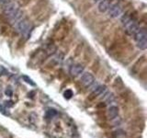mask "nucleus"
<instances>
[{"instance_id": "nucleus-8", "label": "nucleus", "mask_w": 147, "mask_h": 138, "mask_svg": "<svg viewBox=\"0 0 147 138\" xmlns=\"http://www.w3.org/2000/svg\"><path fill=\"white\" fill-rule=\"evenodd\" d=\"M91 89H92V93H93L95 96H100V95H103L106 93L107 91V87L104 85H96V83L91 87Z\"/></svg>"}, {"instance_id": "nucleus-6", "label": "nucleus", "mask_w": 147, "mask_h": 138, "mask_svg": "<svg viewBox=\"0 0 147 138\" xmlns=\"http://www.w3.org/2000/svg\"><path fill=\"white\" fill-rule=\"evenodd\" d=\"M81 83L86 87H91L96 83V80L91 73H83L81 75Z\"/></svg>"}, {"instance_id": "nucleus-9", "label": "nucleus", "mask_w": 147, "mask_h": 138, "mask_svg": "<svg viewBox=\"0 0 147 138\" xmlns=\"http://www.w3.org/2000/svg\"><path fill=\"white\" fill-rule=\"evenodd\" d=\"M111 5V0H101L98 6V10L100 13H105L109 10V8Z\"/></svg>"}, {"instance_id": "nucleus-1", "label": "nucleus", "mask_w": 147, "mask_h": 138, "mask_svg": "<svg viewBox=\"0 0 147 138\" xmlns=\"http://www.w3.org/2000/svg\"><path fill=\"white\" fill-rule=\"evenodd\" d=\"M4 13L8 18V20L13 23H17L22 18L21 11L16 3L7 2L4 6Z\"/></svg>"}, {"instance_id": "nucleus-14", "label": "nucleus", "mask_w": 147, "mask_h": 138, "mask_svg": "<svg viewBox=\"0 0 147 138\" xmlns=\"http://www.w3.org/2000/svg\"><path fill=\"white\" fill-rule=\"evenodd\" d=\"M6 94H7V96H11V95H12V90H11L10 89H7V90H6Z\"/></svg>"}, {"instance_id": "nucleus-2", "label": "nucleus", "mask_w": 147, "mask_h": 138, "mask_svg": "<svg viewBox=\"0 0 147 138\" xmlns=\"http://www.w3.org/2000/svg\"><path fill=\"white\" fill-rule=\"evenodd\" d=\"M121 23L128 33L131 35H134L136 32L140 30L138 25L136 24V22L128 15H124L121 18Z\"/></svg>"}, {"instance_id": "nucleus-12", "label": "nucleus", "mask_w": 147, "mask_h": 138, "mask_svg": "<svg viewBox=\"0 0 147 138\" xmlns=\"http://www.w3.org/2000/svg\"><path fill=\"white\" fill-rule=\"evenodd\" d=\"M23 78H24V80H26V82L28 83V84H30L31 86H35V83H34V82H32V80L30 79V78L27 77L26 76H23Z\"/></svg>"}, {"instance_id": "nucleus-16", "label": "nucleus", "mask_w": 147, "mask_h": 138, "mask_svg": "<svg viewBox=\"0 0 147 138\" xmlns=\"http://www.w3.org/2000/svg\"><path fill=\"white\" fill-rule=\"evenodd\" d=\"M94 1H95V2H96V1H99V0H94Z\"/></svg>"}, {"instance_id": "nucleus-7", "label": "nucleus", "mask_w": 147, "mask_h": 138, "mask_svg": "<svg viewBox=\"0 0 147 138\" xmlns=\"http://www.w3.org/2000/svg\"><path fill=\"white\" fill-rule=\"evenodd\" d=\"M84 70H85V68H84V66H82V64H75L70 67V69H69V73H70V75L72 76L76 77V76H81L82 74L84 73Z\"/></svg>"}, {"instance_id": "nucleus-10", "label": "nucleus", "mask_w": 147, "mask_h": 138, "mask_svg": "<svg viewBox=\"0 0 147 138\" xmlns=\"http://www.w3.org/2000/svg\"><path fill=\"white\" fill-rule=\"evenodd\" d=\"M118 114H119V109L117 106L115 105L110 106L108 110V115L109 119H116L118 117Z\"/></svg>"}, {"instance_id": "nucleus-3", "label": "nucleus", "mask_w": 147, "mask_h": 138, "mask_svg": "<svg viewBox=\"0 0 147 138\" xmlns=\"http://www.w3.org/2000/svg\"><path fill=\"white\" fill-rule=\"evenodd\" d=\"M16 28H17L18 31L20 32L22 36L26 37V38L29 37V35L30 34L31 25L29 21L25 20V18H21L20 20L16 23Z\"/></svg>"}, {"instance_id": "nucleus-5", "label": "nucleus", "mask_w": 147, "mask_h": 138, "mask_svg": "<svg viewBox=\"0 0 147 138\" xmlns=\"http://www.w3.org/2000/svg\"><path fill=\"white\" fill-rule=\"evenodd\" d=\"M109 16L110 18H119V16L121 15L122 12H123V8L121 7V5H119L118 3H115V4H111L110 7L109 8Z\"/></svg>"}, {"instance_id": "nucleus-15", "label": "nucleus", "mask_w": 147, "mask_h": 138, "mask_svg": "<svg viewBox=\"0 0 147 138\" xmlns=\"http://www.w3.org/2000/svg\"><path fill=\"white\" fill-rule=\"evenodd\" d=\"M7 2H9V0H0V4H7Z\"/></svg>"}, {"instance_id": "nucleus-4", "label": "nucleus", "mask_w": 147, "mask_h": 138, "mask_svg": "<svg viewBox=\"0 0 147 138\" xmlns=\"http://www.w3.org/2000/svg\"><path fill=\"white\" fill-rule=\"evenodd\" d=\"M136 41L137 47L141 50H145L147 47V35L144 30H139L133 35Z\"/></svg>"}, {"instance_id": "nucleus-13", "label": "nucleus", "mask_w": 147, "mask_h": 138, "mask_svg": "<svg viewBox=\"0 0 147 138\" xmlns=\"http://www.w3.org/2000/svg\"><path fill=\"white\" fill-rule=\"evenodd\" d=\"M55 114H57V112H55L54 110H49L48 112H47V115H48L49 117H53V115H55Z\"/></svg>"}, {"instance_id": "nucleus-11", "label": "nucleus", "mask_w": 147, "mask_h": 138, "mask_svg": "<svg viewBox=\"0 0 147 138\" xmlns=\"http://www.w3.org/2000/svg\"><path fill=\"white\" fill-rule=\"evenodd\" d=\"M73 96V92L71 90H66L65 92H64V97H65L66 99H71Z\"/></svg>"}]
</instances>
